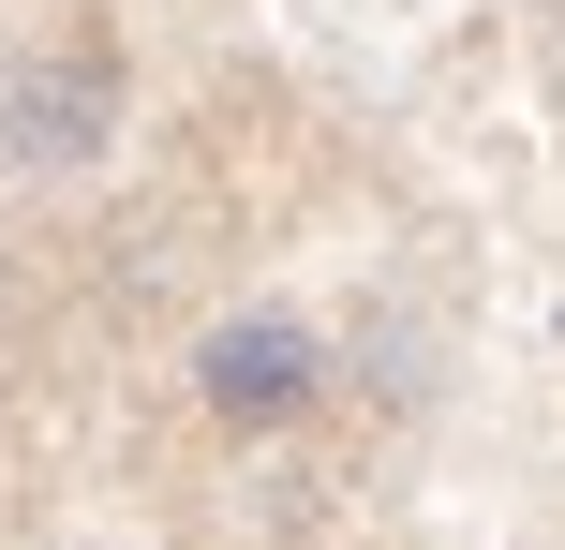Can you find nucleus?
<instances>
[{
  "label": "nucleus",
  "mask_w": 565,
  "mask_h": 550,
  "mask_svg": "<svg viewBox=\"0 0 565 550\" xmlns=\"http://www.w3.org/2000/svg\"><path fill=\"white\" fill-rule=\"evenodd\" d=\"M119 105H135V60L105 30H45V45L0 75V164L15 179H75L119 149Z\"/></svg>",
  "instance_id": "obj_1"
},
{
  "label": "nucleus",
  "mask_w": 565,
  "mask_h": 550,
  "mask_svg": "<svg viewBox=\"0 0 565 550\" xmlns=\"http://www.w3.org/2000/svg\"><path fill=\"white\" fill-rule=\"evenodd\" d=\"M328 402V327L312 313H224L194 327V417L209 432H298Z\"/></svg>",
  "instance_id": "obj_2"
}]
</instances>
